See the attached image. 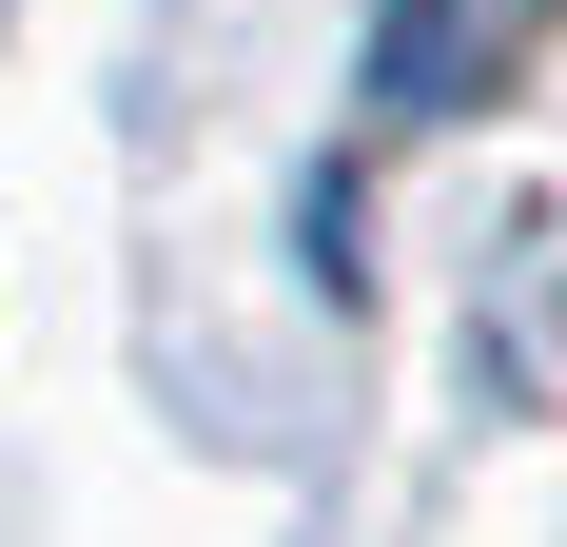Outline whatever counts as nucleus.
I'll use <instances>...</instances> for the list:
<instances>
[{"instance_id": "1", "label": "nucleus", "mask_w": 567, "mask_h": 547, "mask_svg": "<svg viewBox=\"0 0 567 547\" xmlns=\"http://www.w3.org/2000/svg\"><path fill=\"white\" fill-rule=\"evenodd\" d=\"M470 79H489V0H392V20H372V117H392V137L470 117Z\"/></svg>"}]
</instances>
